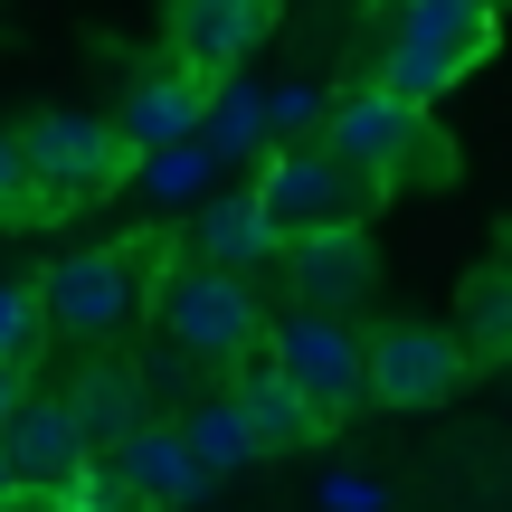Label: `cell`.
Wrapping results in <instances>:
<instances>
[{
  "mask_svg": "<svg viewBox=\"0 0 512 512\" xmlns=\"http://www.w3.org/2000/svg\"><path fill=\"white\" fill-rule=\"evenodd\" d=\"M152 332L181 342L200 370H238L256 342H275L266 304H256V275H228V266H181V275H162Z\"/></svg>",
  "mask_w": 512,
  "mask_h": 512,
  "instance_id": "cell-1",
  "label": "cell"
},
{
  "mask_svg": "<svg viewBox=\"0 0 512 512\" xmlns=\"http://www.w3.org/2000/svg\"><path fill=\"white\" fill-rule=\"evenodd\" d=\"M10 494H29V484H19V465H10V446H0V512H10Z\"/></svg>",
  "mask_w": 512,
  "mask_h": 512,
  "instance_id": "cell-27",
  "label": "cell"
},
{
  "mask_svg": "<svg viewBox=\"0 0 512 512\" xmlns=\"http://www.w3.org/2000/svg\"><path fill=\"white\" fill-rule=\"evenodd\" d=\"M67 512H152V503L133 494V475H124V465H114V456H95L86 475L67 484Z\"/></svg>",
  "mask_w": 512,
  "mask_h": 512,
  "instance_id": "cell-21",
  "label": "cell"
},
{
  "mask_svg": "<svg viewBox=\"0 0 512 512\" xmlns=\"http://www.w3.org/2000/svg\"><path fill=\"white\" fill-rule=\"evenodd\" d=\"M238 399H247V427H256V446H266V456H304V446L332 427V418H323V408H313V399H304V389H294L275 361H266V370H247V380H238Z\"/></svg>",
  "mask_w": 512,
  "mask_h": 512,
  "instance_id": "cell-16",
  "label": "cell"
},
{
  "mask_svg": "<svg viewBox=\"0 0 512 512\" xmlns=\"http://www.w3.org/2000/svg\"><path fill=\"white\" fill-rule=\"evenodd\" d=\"M370 275H380V256H370L361 228H323V238H294L285 247V285L304 313H351L370 294Z\"/></svg>",
  "mask_w": 512,
  "mask_h": 512,
  "instance_id": "cell-11",
  "label": "cell"
},
{
  "mask_svg": "<svg viewBox=\"0 0 512 512\" xmlns=\"http://www.w3.org/2000/svg\"><path fill=\"white\" fill-rule=\"evenodd\" d=\"M465 351H512V266H494V275H475V285H465Z\"/></svg>",
  "mask_w": 512,
  "mask_h": 512,
  "instance_id": "cell-20",
  "label": "cell"
},
{
  "mask_svg": "<svg viewBox=\"0 0 512 512\" xmlns=\"http://www.w3.org/2000/svg\"><path fill=\"white\" fill-rule=\"evenodd\" d=\"M114 465L133 475V494H143L152 512H190V503H209V494H219V475H209V465H200V446L181 437V418H152V427H143V437H133Z\"/></svg>",
  "mask_w": 512,
  "mask_h": 512,
  "instance_id": "cell-12",
  "label": "cell"
},
{
  "mask_svg": "<svg viewBox=\"0 0 512 512\" xmlns=\"http://www.w3.org/2000/svg\"><path fill=\"white\" fill-rule=\"evenodd\" d=\"M67 399H76V418H86L95 456H124V446L152 427V389H143V370H133V361H86L67 380Z\"/></svg>",
  "mask_w": 512,
  "mask_h": 512,
  "instance_id": "cell-14",
  "label": "cell"
},
{
  "mask_svg": "<svg viewBox=\"0 0 512 512\" xmlns=\"http://www.w3.org/2000/svg\"><path fill=\"white\" fill-rule=\"evenodd\" d=\"M190 238H200V266H228V275H238V266H247V275H256V266H285V247H294L256 190H219V200L200 209Z\"/></svg>",
  "mask_w": 512,
  "mask_h": 512,
  "instance_id": "cell-13",
  "label": "cell"
},
{
  "mask_svg": "<svg viewBox=\"0 0 512 512\" xmlns=\"http://www.w3.org/2000/svg\"><path fill=\"white\" fill-rule=\"evenodd\" d=\"M143 304H162L143 247H76L38 275V313H48L57 342H114V332L143 323Z\"/></svg>",
  "mask_w": 512,
  "mask_h": 512,
  "instance_id": "cell-2",
  "label": "cell"
},
{
  "mask_svg": "<svg viewBox=\"0 0 512 512\" xmlns=\"http://www.w3.org/2000/svg\"><path fill=\"white\" fill-rule=\"evenodd\" d=\"M143 389H152V399H190V408H200V361H190L181 342H162V332H152V351H143Z\"/></svg>",
  "mask_w": 512,
  "mask_h": 512,
  "instance_id": "cell-22",
  "label": "cell"
},
{
  "mask_svg": "<svg viewBox=\"0 0 512 512\" xmlns=\"http://www.w3.org/2000/svg\"><path fill=\"white\" fill-rule=\"evenodd\" d=\"M171 38L190 76H228L266 38V0H171Z\"/></svg>",
  "mask_w": 512,
  "mask_h": 512,
  "instance_id": "cell-15",
  "label": "cell"
},
{
  "mask_svg": "<svg viewBox=\"0 0 512 512\" xmlns=\"http://www.w3.org/2000/svg\"><path fill=\"white\" fill-rule=\"evenodd\" d=\"M29 332H48V313H38V294L0 285V361H19V351H38Z\"/></svg>",
  "mask_w": 512,
  "mask_h": 512,
  "instance_id": "cell-24",
  "label": "cell"
},
{
  "mask_svg": "<svg viewBox=\"0 0 512 512\" xmlns=\"http://www.w3.org/2000/svg\"><path fill=\"white\" fill-rule=\"evenodd\" d=\"M29 181H38V209H76V200H105L114 181L143 171V152L124 143L114 114H38L29 133Z\"/></svg>",
  "mask_w": 512,
  "mask_h": 512,
  "instance_id": "cell-4",
  "label": "cell"
},
{
  "mask_svg": "<svg viewBox=\"0 0 512 512\" xmlns=\"http://www.w3.org/2000/svg\"><path fill=\"white\" fill-rule=\"evenodd\" d=\"M266 133H275V95L219 86V105H209V133H200V143L219 152V162H247V152H266Z\"/></svg>",
  "mask_w": 512,
  "mask_h": 512,
  "instance_id": "cell-18",
  "label": "cell"
},
{
  "mask_svg": "<svg viewBox=\"0 0 512 512\" xmlns=\"http://www.w3.org/2000/svg\"><path fill=\"white\" fill-rule=\"evenodd\" d=\"M19 399H29V389H19V380H10V361H0V427L19 418Z\"/></svg>",
  "mask_w": 512,
  "mask_h": 512,
  "instance_id": "cell-26",
  "label": "cell"
},
{
  "mask_svg": "<svg viewBox=\"0 0 512 512\" xmlns=\"http://www.w3.org/2000/svg\"><path fill=\"white\" fill-rule=\"evenodd\" d=\"M256 200L275 209L285 238H323V228H361L370 200H380V181H370L361 162H342L332 143H285L256 171Z\"/></svg>",
  "mask_w": 512,
  "mask_h": 512,
  "instance_id": "cell-5",
  "label": "cell"
},
{
  "mask_svg": "<svg viewBox=\"0 0 512 512\" xmlns=\"http://www.w3.org/2000/svg\"><path fill=\"white\" fill-rule=\"evenodd\" d=\"M29 190H38V181H29V143L0 133V219H29V209H38Z\"/></svg>",
  "mask_w": 512,
  "mask_h": 512,
  "instance_id": "cell-25",
  "label": "cell"
},
{
  "mask_svg": "<svg viewBox=\"0 0 512 512\" xmlns=\"http://www.w3.org/2000/svg\"><path fill=\"white\" fill-rule=\"evenodd\" d=\"M465 380V332L446 323H389L370 332V399L380 408H437Z\"/></svg>",
  "mask_w": 512,
  "mask_h": 512,
  "instance_id": "cell-8",
  "label": "cell"
},
{
  "mask_svg": "<svg viewBox=\"0 0 512 512\" xmlns=\"http://www.w3.org/2000/svg\"><path fill=\"white\" fill-rule=\"evenodd\" d=\"M484 38H494V0H408L399 38H389V57H380V86L408 95V105H437L484 57Z\"/></svg>",
  "mask_w": 512,
  "mask_h": 512,
  "instance_id": "cell-3",
  "label": "cell"
},
{
  "mask_svg": "<svg viewBox=\"0 0 512 512\" xmlns=\"http://www.w3.org/2000/svg\"><path fill=\"white\" fill-rule=\"evenodd\" d=\"M313 503H323V512H389V484H380V475H361V465H342V475L313 484Z\"/></svg>",
  "mask_w": 512,
  "mask_h": 512,
  "instance_id": "cell-23",
  "label": "cell"
},
{
  "mask_svg": "<svg viewBox=\"0 0 512 512\" xmlns=\"http://www.w3.org/2000/svg\"><path fill=\"white\" fill-rule=\"evenodd\" d=\"M209 105H219V86L209 76H190V67H162V76H133V95H124V143L133 152H181V143H200L209 133Z\"/></svg>",
  "mask_w": 512,
  "mask_h": 512,
  "instance_id": "cell-10",
  "label": "cell"
},
{
  "mask_svg": "<svg viewBox=\"0 0 512 512\" xmlns=\"http://www.w3.org/2000/svg\"><path fill=\"white\" fill-rule=\"evenodd\" d=\"M209 171H219V152H209V143H181V152H143L133 181H143L152 209H190V200L209 190Z\"/></svg>",
  "mask_w": 512,
  "mask_h": 512,
  "instance_id": "cell-19",
  "label": "cell"
},
{
  "mask_svg": "<svg viewBox=\"0 0 512 512\" xmlns=\"http://www.w3.org/2000/svg\"><path fill=\"white\" fill-rule=\"evenodd\" d=\"M323 143L342 152V162H361L370 181H408V171L427 162V114L370 76V86H351L342 105H332V133H323Z\"/></svg>",
  "mask_w": 512,
  "mask_h": 512,
  "instance_id": "cell-7",
  "label": "cell"
},
{
  "mask_svg": "<svg viewBox=\"0 0 512 512\" xmlns=\"http://www.w3.org/2000/svg\"><path fill=\"white\" fill-rule=\"evenodd\" d=\"M181 437L200 446L209 475H247V465L266 456V446H256V427H247V399H238V389H209L200 408H181Z\"/></svg>",
  "mask_w": 512,
  "mask_h": 512,
  "instance_id": "cell-17",
  "label": "cell"
},
{
  "mask_svg": "<svg viewBox=\"0 0 512 512\" xmlns=\"http://www.w3.org/2000/svg\"><path fill=\"white\" fill-rule=\"evenodd\" d=\"M0 446H10L19 484H76V475L95 465V437H86V418H76L67 389H29L19 418L0 427Z\"/></svg>",
  "mask_w": 512,
  "mask_h": 512,
  "instance_id": "cell-9",
  "label": "cell"
},
{
  "mask_svg": "<svg viewBox=\"0 0 512 512\" xmlns=\"http://www.w3.org/2000/svg\"><path fill=\"white\" fill-rule=\"evenodd\" d=\"M266 361L285 370L323 418H342V408L370 399V332H351V313H304V304H294L285 323H275Z\"/></svg>",
  "mask_w": 512,
  "mask_h": 512,
  "instance_id": "cell-6",
  "label": "cell"
}]
</instances>
